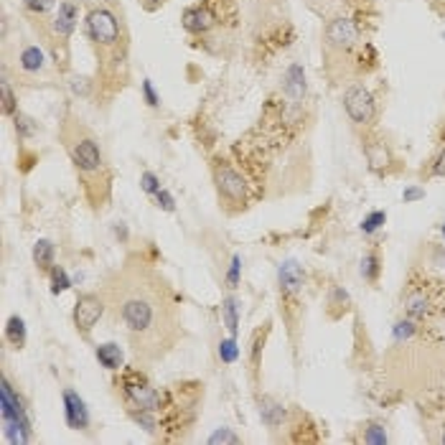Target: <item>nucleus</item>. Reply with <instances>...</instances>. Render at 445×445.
Masks as SVG:
<instances>
[{"label": "nucleus", "instance_id": "f257e3e1", "mask_svg": "<svg viewBox=\"0 0 445 445\" xmlns=\"http://www.w3.org/2000/svg\"><path fill=\"white\" fill-rule=\"evenodd\" d=\"M163 298L160 292H150L146 288L130 290L127 295L117 298V316L125 323L135 349H150V344H158L163 336Z\"/></svg>", "mask_w": 445, "mask_h": 445}, {"label": "nucleus", "instance_id": "f03ea898", "mask_svg": "<svg viewBox=\"0 0 445 445\" xmlns=\"http://www.w3.org/2000/svg\"><path fill=\"white\" fill-rule=\"evenodd\" d=\"M64 140H67V150L74 168L84 176L86 193H92V188H97L102 201H105L110 183L105 179V158H102L100 143L94 140L92 133H86L82 125H74V130H69L64 135Z\"/></svg>", "mask_w": 445, "mask_h": 445}, {"label": "nucleus", "instance_id": "7ed1b4c3", "mask_svg": "<svg viewBox=\"0 0 445 445\" xmlns=\"http://www.w3.org/2000/svg\"><path fill=\"white\" fill-rule=\"evenodd\" d=\"M0 418H3V438L11 445H26L34 438V427H31V418H28L26 402L13 385L3 379L0 387Z\"/></svg>", "mask_w": 445, "mask_h": 445}, {"label": "nucleus", "instance_id": "20e7f679", "mask_svg": "<svg viewBox=\"0 0 445 445\" xmlns=\"http://www.w3.org/2000/svg\"><path fill=\"white\" fill-rule=\"evenodd\" d=\"M117 385H122V394H125L127 407H146V410L158 412V407L163 405L160 392L148 382L146 374L138 372V369H125Z\"/></svg>", "mask_w": 445, "mask_h": 445}, {"label": "nucleus", "instance_id": "39448f33", "mask_svg": "<svg viewBox=\"0 0 445 445\" xmlns=\"http://www.w3.org/2000/svg\"><path fill=\"white\" fill-rule=\"evenodd\" d=\"M86 34L100 49L120 46V20L110 8H92L86 13Z\"/></svg>", "mask_w": 445, "mask_h": 445}, {"label": "nucleus", "instance_id": "423d86ee", "mask_svg": "<svg viewBox=\"0 0 445 445\" xmlns=\"http://www.w3.org/2000/svg\"><path fill=\"white\" fill-rule=\"evenodd\" d=\"M214 183H217V191H219V199L226 204H240L245 206L250 199V186L247 181L242 179V173L237 168H232L226 160H219L214 166Z\"/></svg>", "mask_w": 445, "mask_h": 445}, {"label": "nucleus", "instance_id": "0eeeda50", "mask_svg": "<svg viewBox=\"0 0 445 445\" xmlns=\"http://www.w3.org/2000/svg\"><path fill=\"white\" fill-rule=\"evenodd\" d=\"M344 110L356 127H369L377 120V100L364 84H352L344 92Z\"/></svg>", "mask_w": 445, "mask_h": 445}, {"label": "nucleus", "instance_id": "6e6552de", "mask_svg": "<svg viewBox=\"0 0 445 445\" xmlns=\"http://www.w3.org/2000/svg\"><path fill=\"white\" fill-rule=\"evenodd\" d=\"M105 313V300L97 292H82L74 303V325L82 336H89Z\"/></svg>", "mask_w": 445, "mask_h": 445}, {"label": "nucleus", "instance_id": "1a4fd4ad", "mask_svg": "<svg viewBox=\"0 0 445 445\" xmlns=\"http://www.w3.org/2000/svg\"><path fill=\"white\" fill-rule=\"evenodd\" d=\"M323 36H325V46L336 49V51H352V49L359 46V41H361L359 26H356L352 18H344V15L328 20Z\"/></svg>", "mask_w": 445, "mask_h": 445}, {"label": "nucleus", "instance_id": "9d476101", "mask_svg": "<svg viewBox=\"0 0 445 445\" xmlns=\"http://www.w3.org/2000/svg\"><path fill=\"white\" fill-rule=\"evenodd\" d=\"M61 405H64V420H67L69 430H89L92 425V415H89V407H86L84 397L74 389H64L61 392Z\"/></svg>", "mask_w": 445, "mask_h": 445}, {"label": "nucleus", "instance_id": "9b49d317", "mask_svg": "<svg viewBox=\"0 0 445 445\" xmlns=\"http://www.w3.org/2000/svg\"><path fill=\"white\" fill-rule=\"evenodd\" d=\"M364 155H366V163H369V171L379 173V176H385L394 168L397 158H394L392 148L387 146L382 138H374V135H366L364 138Z\"/></svg>", "mask_w": 445, "mask_h": 445}, {"label": "nucleus", "instance_id": "f8f14e48", "mask_svg": "<svg viewBox=\"0 0 445 445\" xmlns=\"http://www.w3.org/2000/svg\"><path fill=\"white\" fill-rule=\"evenodd\" d=\"M15 69L26 77H39L49 69V56L39 44H23L15 53Z\"/></svg>", "mask_w": 445, "mask_h": 445}, {"label": "nucleus", "instance_id": "ddd939ff", "mask_svg": "<svg viewBox=\"0 0 445 445\" xmlns=\"http://www.w3.org/2000/svg\"><path fill=\"white\" fill-rule=\"evenodd\" d=\"M278 285L285 298H298L306 288V273L295 259H285L278 265Z\"/></svg>", "mask_w": 445, "mask_h": 445}, {"label": "nucleus", "instance_id": "4468645a", "mask_svg": "<svg viewBox=\"0 0 445 445\" xmlns=\"http://www.w3.org/2000/svg\"><path fill=\"white\" fill-rule=\"evenodd\" d=\"M77 20H79V6L72 3V0H61L59 11H56V15H53L51 20V31L53 36H56V41L67 44L69 36H72L74 28H77Z\"/></svg>", "mask_w": 445, "mask_h": 445}, {"label": "nucleus", "instance_id": "2eb2a0df", "mask_svg": "<svg viewBox=\"0 0 445 445\" xmlns=\"http://www.w3.org/2000/svg\"><path fill=\"white\" fill-rule=\"evenodd\" d=\"M181 23H183L188 34H206L214 26V13L206 6H191L183 11Z\"/></svg>", "mask_w": 445, "mask_h": 445}, {"label": "nucleus", "instance_id": "dca6fc26", "mask_svg": "<svg viewBox=\"0 0 445 445\" xmlns=\"http://www.w3.org/2000/svg\"><path fill=\"white\" fill-rule=\"evenodd\" d=\"M283 79H285L283 89H285V94L292 102H300L303 97H306V92H308L306 69L300 67V64H290V67L285 69V77H283Z\"/></svg>", "mask_w": 445, "mask_h": 445}, {"label": "nucleus", "instance_id": "f3484780", "mask_svg": "<svg viewBox=\"0 0 445 445\" xmlns=\"http://www.w3.org/2000/svg\"><path fill=\"white\" fill-rule=\"evenodd\" d=\"M94 356L100 361V366L110 369V372H120L122 369V361H125V352H122L120 344H115V341H107V344H100L94 349Z\"/></svg>", "mask_w": 445, "mask_h": 445}, {"label": "nucleus", "instance_id": "a211bd4d", "mask_svg": "<svg viewBox=\"0 0 445 445\" xmlns=\"http://www.w3.org/2000/svg\"><path fill=\"white\" fill-rule=\"evenodd\" d=\"M257 405H259V418H262V423H265L270 430H275V427H280L285 423L288 410L283 407V402H278L275 397H259Z\"/></svg>", "mask_w": 445, "mask_h": 445}, {"label": "nucleus", "instance_id": "6ab92c4d", "mask_svg": "<svg viewBox=\"0 0 445 445\" xmlns=\"http://www.w3.org/2000/svg\"><path fill=\"white\" fill-rule=\"evenodd\" d=\"M325 311H328L331 318H344L346 313L352 311V295L341 285H331L328 298H325Z\"/></svg>", "mask_w": 445, "mask_h": 445}, {"label": "nucleus", "instance_id": "aec40b11", "mask_svg": "<svg viewBox=\"0 0 445 445\" xmlns=\"http://www.w3.org/2000/svg\"><path fill=\"white\" fill-rule=\"evenodd\" d=\"M240 318H242V306H240V300H237V295H226V298L221 300V321H224L229 336H237V333H240Z\"/></svg>", "mask_w": 445, "mask_h": 445}, {"label": "nucleus", "instance_id": "412c9836", "mask_svg": "<svg viewBox=\"0 0 445 445\" xmlns=\"http://www.w3.org/2000/svg\"><path fill=\"white\" fill-rule=\"evenodd\" d=\"M405 311L410 318H425L430 313V298H427L425 290H410L405 298Z\"/></svg>", "mask_w": 445, "mask_h": 445}, {"label": "nucleus", "instance_id": "4be33fe9", "mask_svg": "<svg viewBox=\"0 0 445 445\" xmlns=\"http://www.w3.org/2000/svg\"><path fill=\"white\" fill-rule=\"evenodd\" d=\"M34 262L39 270H51L56 265V247H53L51 240H39L34 245Z\"/></svg>", "mask_w": 445, "mask_h": 445}, {"label": "nucleus", "instance_id": "5701e85b", "mask_svg": "<svg viewBox=\"0 0 445 445\" xmlns=\"http://www.w3.org/2000/svg\"><path fill=\"white\" fill-rule=\"evenodd\" d=\"M26 321L20 318V316H11V318L6 321V339L11 346H15V349H23L26 346Z\"/></svg>", "mask_w": 445, "mask_h": 445}, {"label": "nucleus", "instance_id": "b1692460", "mask_svg": "<svg viewBox=\"0 0 445 445\" xmlns=\"http://www.w3.org/2000/svg\"><path fill=\"white\" fill-rule=\"evenodd\" d=\"M127 415H130L133 423H138L148 435H155V432H158V418H155V410H146V407H127Z\"/></svg>", "mask_w": 445, "mask_h": 445}, {"label": "nucleus", "instance_id": "393cba45", "mask_svg": "<svg viewBox=\"0 0 445 445\" xmlns=\"http://www.w3.org/2000/svg\"><path fill=\"white\" fill-rule=\"evenodd\" d=\"M361 278L366 280V283H377L379 280V275H382V257H379V252L377 250H369V252L361 257Z\"/></svg>", "mask_w": 445, "mask_h": 445}, {"label": "nucleus", "instance_id": "a878e982", "mask_svg": "<svg viewBox=\"0 0 445 445\" xmlns=\"http://www.w3.org/2000/svg\"><path fill=\"white\" fill-rule=\"evenodd\" d=\"M49 283H51L53 295H61V292H67L69 288L74 285L72 275L67 273V267H61V265H53L51 270H49Z\"/></svg>", "mask_w": 445, "mask_h": 445}, {"label": "nucleus", "instance_id": "bb28decb", "mask_svg": "<svg viewBox=\"0 0 445 445\" xmlns=\"http://www.w3.org/2000/svg\"><path fill=\"white\" fill-rule=\"evenodd\" d=\"M217 354H219L221 364H234V361L240 359V346H237V336H226V339L219 341V349H217Z\"/></svg>", "mask_w": 445, "mask_h": 445}, {"label": "nucleus", "instance_id": "cd10ccee", "mask_svg": "<svg viewBox=\"0 0 445 445\" xmlns=\"http://www.w3.org/2000/svg\"><path fill=\"white\" fill-rule=\"evenodd\" d=\"M385 224H387V212L377 209V212H369V214L364 217V221H361V232L372 237V234H377Z\"/></svg>", "mask_w": 445, "mask_h": 445}, {"label": "nucleus", "instance_id": "c85d7f7f", "mask_svg": "<svg viewBox=\"0 0 445 445\" xmlns=\"http://www.w3.org/2000/svg\"><path fill=\"white\" fill-rule=\"evenodd\" d=\"M361 440L369 445H385L387 440H389V435H387L385 425H379V423H369V425L364 427V432H361Z\"/></svg>", "mask_w": 445, "mask_h": 445}, {"label": "nucleus", "instance_id": "c756f323", "mask_svg": "<svg viewBox=\"0 0 445 445\" xmlns=\"http://www.w3.org/2000/svg\"><path fill=\"white\" fill-rule=\"evenodd\" d=\"M15 122V133H18V138L28 140V138H34L36 133H39V122L34 120V117H26V115H15L13 117Z\"/></svg>", "mask_w": 445, "mask_h": 445}, {"label": "nucleus", "instance_id": "7c9ffc66", "mask_svg": "<svg viewBox=\"0 0 445 445\" xmlns=\"http://www.w3.org/2000/svg\"><path fill=\"white\" fill-rule=\"evenodd\" d=\"M415 331H418V323H415V318H402V321H397V323L392 325V339L397 341H407V339H412L415 336Z\"/></svg>", "mask_w": 445, "mask_h": 445}, {"label": "nucleus", "instance_id": "2f4dec72", "mask_svg": "<svg viewBox=\"0 0 445 445\" xmlns=\"http://www.w3.org/2000/svg\"><path fill=\"white\" fill-rule=\"evenodd\" d=\"M226 288L234 290V288H240V280H242V254H232L229 259V267H226Z\"/></svg>", "mask_w": 445, "mask_h": 445}, {"label": "nucleus", "instance_id": "473e14b6", "mask_svg": "<svg viewBox=\"0 0 445 445\" xmlns=\"http://www.w3.org/2000/svg\"><path fill=\"white\" fill-rule=\"evenodd\" d=\"M0 89H3V112L11 115V117H15V115H18V102H15V94H13L11 82L3 79L0 82Z\"/></svg>", "mask_w": 445, "mask_h": 445}, {"label": "nucleus", "instance_id": "72a5a7b5", "mask_svg": "<svg viewBox=\"0 0 445 445\" xmlns=\"http://www.w3.org/2000/svg\"><path fill=\"white\" fill-rule=\"evenodd\" d=\"M240 435H237V432H232L229 430V427H217V430L212 432V435H209V445H224V443H240Z\"/></svg>", "mask_w": 445, "mask_h": 445}, {"label": "nucleus", "instance_id": "f704fd0d", "mask_svg": "<svg viewBox=\"0 0 445 445\" xmlns=\"http://www.w3.org/2000/svg\"><path fill=\"white\" fill-rule=\"evenodd\" d=\"M140 188L148 193V196H155V193L160 191V179H158V173H153V171H146L143 176H140Z\"/></svg>", "mask_w": 445, "mask_h": 445}, {"label": "nucleus", "instance_id": "c9c22d12", "mask_svg": "<svg viewBox=\"0 0 445 445\" xmlns=\"http://www.w3.org/2000/svg\"><path fill=\"white\" fill-rule=\"evenodd\" d=\"M53 6H56V0H23V8H26L28 13L36 15H46Z\"/></svg>", "mask_w": 445, "mask_h": 445}, {"label": "nucleus", "instance_id": "e433bc0d", "mask_svg": "<svg viewBox=\"0 0 445 445\" xmlns=\"http://www.w3.org/2000/svg\"><path fill=\"white\" fill-rule=\"evenodd\" d=\"M140 89H143V100H146L148 107H160V94L155 92V86L150 79H143V84H140Z\"/></svg>", "mask_w": 445, "mask_h": 445}, {"label": "nucleus", "instance_id": "4c0bfd02", "mask_svg": "<svg viewBox=\"0 0 445 445\" xmlns=\"http://www.w3.org/2000/svg\"><path fill=\"white\" fill-rule=\"evenodd\" d=\"M153 199H155V204H158V209H163V212H168V214L176 212V199H173V193L166 191V188H160Z\"/></svg>", "mask_w": 445, "mask_h": 445}, {"label": "nucleus", "instance_id": "58836bf2", "mask_svg": "<svg viewBox=\"0 0 445 445\" xmlns=\"http://www.w3.org/2000/svg\"><path fill=\"white\" fill-rule=\"evenodd\" d=\"M427 176H432V179H443V176H445V146L440 148L438 155L432 158L430 171H427Z\"/></svg>", "mask_w": 445, "mask_h": 445}, {"label": "nucleus", "instance_id": "ea45409f", "mask_svg": "<svg viewBox=\"0 0 445 445\" xmlns=\"http://www.w3.org/2000/svg\"><path fill=\"white\" fill-rule=\"evenodd\" d=\"M425 199V188L423 186H407L405 191H402V201L405 204H415V201Z\"/></svg>", "mask_w": 445, "mask_h": 445}, {"label": "nucleus", "instance_id": "a19ab883", "mask_svg": "<svg viewBox=\"0 0 445 445\" xmlns=\"http://www.w3.org/2000/svg\"><path fill=\"white\" fill-rule=\"evenodd\" d=\"M69 86H72L74 94H82V97H84L86 89H89V79H86V77H74V79L69 82Z\"/></svg>", "mask_w": 445, "mask_h": 445}, {"label": "nucleus", "instance_id": "79ce46f5", "mask_svg": "<svg viewBox=\"0 0 445 445\" xmlns=\"http://www.w3.org/2000/svg\"><path fill=\"white\" fill-rule=\"evenodd\" d=\"M112 232H115V237L120 242H127V226L122 224V221H117V224L112 226Z\"/></svg>", "mask_w": 445, "mask_h": 445}, {"label": "nucleus", "instance_id": "37998d69", "mask_svg": "<svg viewBox=\"0 0 445 445\" xmlns=\"http://www.w3.org/2000/svg\"><path fill=\"white\" fill-rule=\"evenodd\" d=\"M166 0H143V6H146V11H158L160 6H163Z\"/></svg>", "mask_w": 445, "mask_h": 445}, {"label": "nucleus", "instance_id": "c03bdc74", "mask_svg": "<svg viewBox=\"0 0 445 445\" xmlns=\"http://www.w3.org/2000/svg\"><path fill=\"white\" fill-rule=\"evenodd\" d=\"M430 3H432L435 8H438L440 13H445V0H430Z\"/></svg>", "mask_w": 445, "mask_h": 445}, {"label": "nucleus", "instance_id": "a18cd8bd", "mask_svg": "<svg viewBox=\"0 0 445 445\" xmlns=\"http://www.w3.org/2000/svg\"><path fill=\"white\" fill-rule=\"evenodd\" d=\"M440 234H443V237H445V221H443V224H440Z\"/></svg>", "mask_w": 445, "mask_h": 445}, {"label": "nucleus", "instance_id": "49530a36", "mask_svg": "<svg viewBox=\"0 0 445 445\" xmlns=\"http://www.w3.org/2000/svg\"><path fill=\"white\" fill-rule=\"evenodd\" d=\"M443 443H445V432H443Z\"/></svg>", "mask_w": 445, "mask_h": 445}, {"label": "nucleus", "instance_id": "de8ad7c7", "mask_svg": "<svg viewBox=\"0 0 445 445\" xmlns=\"http://www.w3.org/2000/svg\"><path fill=\"white\" fill-rule=\"evenodd\" d=\"M443 39H445V34H443Z\"/></svg>", "mask_w": 445, "mask_h": 445}, {"label": "nucleus", "instance_id": "09e8293b", "mask_svg": "<svg viewBox=\"0 0 445 445\" xmlns=\"http://www.w3.org/2000/svg\"><path fill=\"white\" fill-rule=\"evenodd\" d=\"M443 146H445V143H443Z\"/></svg>", "mask_w": 445, "mask_h": 445}]
</instances>
